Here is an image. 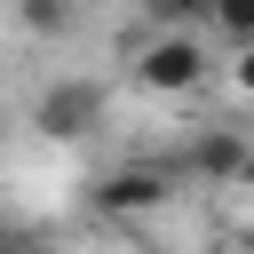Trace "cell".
<instances>
[{
    "mask_svg": "<svg viewBox=\"0 0 254 254\" xmlns=\"http://www.w3.org/2000/svg\"><path fill=\"white\" fill-rule=\"evenodd\" d=\"M16 24L32 40H71L79 32V0H16Z\"/></svg>",
    "mask_w": 254,
    "mask_h": 254,
    "instance_id": "obj_4",
    "label": "cell"
},
{
    "mask_svg": "<svg viewBox=\"0 0 254 254\" xmlns=\"http://www.w3.org/2000/svg\"><path fill=\"white\" fill-rule=\"evenodd\" d=\"M206 24L230 40V56H238V48H254V0H214V8H206Z\"/></svg>",
    "mask_w": 254,
    "mask_h": 254,
    "instance_id": "obj_6",
    "label": "cell"
},
{
    "mask_svg": "<svg viewBox=\"0 0 254 254\" xmlns=\"http://www.w3.org/2000/svg\"><path fill=\"white\" fill-rule=\"evenodd\" d=\"M230 79H238V95H254V48H238V64H230Z\"/></svg>",
    "mask_w": 254,
    "mask_h": 254,
    "instance_id": "obj_8",
    "label": "cell"
},
{
    "mask_svg": "<svg viewBox=\"0 0 254 254\" xmlns=\"http://www.w3.org/2000/svg\"><path fill=\"white\" fill-rule=\"evenodd\" d=\"M0 254H56V246H48V238H8Z\"/></svg>",
    "mask_w": 254,
    "mask_h": 254,
    "instance_id": "obj_9",
    "label": "cell"
},
{
    "mask_svg": "<svg viewBox=\"0 0 254 254\" xmlns=\"http://www.w3.org/2000/svg\"><path fill=\"white\" fill-rule=\"evenodd\" d=\"M32 127H40L48 143H87V135L103 127V87H95V79H79V71L48 79V87L32 95Z\"/></svg>",
    "mask_w": 254,
    "mask_h": 254,
    "instance_id": "obj_1",
    "label": "cell"
},
{
    "mask_svg": "<svg viewBox=\"0 0 254 254\" xmlns=\"http://www.w3.org/2000/svg\"><path fill=\"white\" fill-rule=\"evenodd\" d=\"M238 159H246V143L222 135V127H206V135L190 143V175H230V183H238Z\"/></svg>",
    "mask_w": 254,
    "mask_h": 254,
    "instance_id": "obj_5",
    "label": "cell"
},
{
    "mask_svg": "<svg viewBox=\"0 0 254 254\" xmlns=\"http://www.w3.org/2000/svg\"><path fill=\"white\" fill-rule=\"evenodd\" d=\"M135 79L151 95H198L206 87V40L198 32H159L143 56H135Z\"/></svg>",
    "mask_w": 254,
    "mask_h": 254,
    "instance_id": "obj_2",
    "label": "cell"
},
{
    "mask_svg": "<svg viewBox=\"0 0 254 254\" xmlns=\"http://www.w3.org/2000/svg\"><path fill=\"white\" fill-rule=\"evenodd\" d=\"M238 183H246V190H254V143H246V159H238Z\"/></svg>",
    "mask_w": 254,
    "mask_h": 254,
    "instance_id": "obj_10",
    "label": "cell"
},
{
    "mask_svg": "<svg viewBox=\"0 0 254 254\" xmlns=\"http://www.w3.org/2000/svg\"><path fill=\"white\" fill-rule=\"evenodd\" d=\"M238 254H254V214H246V230H238Z\"/></svg>",
    "mask_w": 254,
    "mask_h": 254,
    "instance_id": "obj_11",
    "label": "cell"
},
{
    "mask_svg": "<svg viewBox=\"0 0 254 254\" xmlns=\"http://www.w3.org/2000/svg\"><path fill=\"white\" fill-rule=\"evenodd\" d=\"M8 238H16V230H8V214H0V246H8Z\"/></svg>",
    "mask_w": 254,
    "mask_h": 254,
    "instance_id": "obj_12",
    "label": "cell"
},
{
    "mask_svg": "<svg viewBox=\"0 0 254 254\" xmlns=\"http://www.w3.org/2000/svg\"><path fill=\"white\" fill-rule=\"evenodd\" d=\"M87 206L103 222H143V214L167 206V167H111V175H95L87 183Z\"/></svg>",
    "mask_w": 254,
    "mask_h": 254,
    "instance_id": "obj_3",
    "label": "cell"
},
{
    "mask_svg": "<svg viewBox=\"0 0 254 254\" xmlns=\"http://www.w3.org/2000/svg\"><path fill=\"white\" fill-rule=\"evenodd\" d=\"M135 8H143L159 32H190V24H206V8H214V0H135Z\"/></svg>",
    "mask_w": 254,
    "mask_h": 254,
    "instance_id": "obj_7",
    "label": "cell"
}]
</instances>
